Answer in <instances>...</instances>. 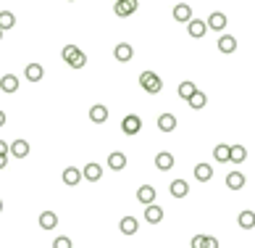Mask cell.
Returning <instances> with one entry per match:
<instances>
[{"label": "cell", "mask_w": 255, "mask_h": 248, "mask_svg": "<svg viewBox=\"0 0 255 248\" xmlns=\"http://www.w3.org/2000/svg\"><path fill=\"white\" fill-rule=\"evenodd\" d=\"M140 84H142V90H145V93H150V95H158L161 90H163L161 77L153 74V71H142V74H140Z\"/></svg>", "instance_id": "6da1fadb"}, {"label": "cell", "mask_w": 255, "mask_h": 248, "mask_svg": "<svg viewBox=\"0 0 255 248\" xmlns=\"http://www.w3.org/2000/svg\"><path fill=\"white\" fill-rule=\"evenodd\" d=\"M137 8H140V0H119V3L113 5V14L119 19H127V16H132Z\"/></svg>", "instance_id": "7a4b0ae2"}, {"label": "cell", "mask_w": 255, "mask_h": 248, "mask_svg": "<svg viewBox=\"0 0 255 248\" xmlns=\"http://www.w3.org/2000/svg\"><path fill=\"white\" fill-rule=\"evenodd\" d=\"M121 129H124V135H137L142 129V119L137 114H129V116H124V122H121Z\"/></svg>", "instance_id": "3957f363"}, {"label": "cell", "mask_w": 255, "mask_h": 248, "mask_svg": "<svg viewBox=\"0 0 255 248\" xmlns=\"http://www.w3.org/2000/svg\"><path fill=\"white\" fill-rule=\"evenodd\" d=\"M113 56H116V61H121V63H127V61H132L134 58V48L129 42H119L113 48Z\"/></svg>", "instance_id": "277c9868"}, {"label": "cell", "mask_w": 255, "mask_h": 248, "mask_svg": "<svg viewBox=\"0 0 255 248\" xmlns=\"http://www.w3.org/2000/svg\"><path fill=\"white\" fill-rule=\"evenodd\" d=\"M187 32H189V37L200 40V37L208 32V21H200V19H192V21L187 24Z\"/></svg>", "instance_id": "5b68a950"}, {"label": "cell", "mask_w": 255, "mask_h": 248, "mask_svg": "<svg viewBox=\"0 0 255 248\" xmlns=\"http://www.w3.org/2000/svg\"><path fill=\"white\" fill-rule=\"evenodd\" d=\"M216 45H219L221 53H226V56H229V53H234V50H237V37H232V35H221Z\"/></svg>", "instance_id": "8992f818"}, {"label": "cell", "mask_w": 255, "mask_h": 248, "mask_svg": "<svg viewBox=\"0 0 255 248\" xmlns=\"http://www.w3.org/2000/svg\"><path fill=\"white\" fill-rule=\"evenodd\" d=\"M174 19H176V21H182V24H189V21H192V8H189L187 3L174 5Z\"/></svg>", "instance_id": "52a82bcc"}, {"label": "cell", "mask_w": 255, "mask_h": 248, "mask_svg": "<svg viewBox=\"0 0 255 248\" xmlns=\"http://www.w3.org/2000/svg\"><path fill=\"white\" fill-rule=\"evenodd\" d=\"M137 201H140V204H145V206L155 204V187L153 185H142L140 190H137Z\"/></svg>", "instance_id": "ba28073f"}, {"label": "cell", "mask_w": 255, "mask_h": 248, "mask_svg": "<svg viewBox=\"0 0 255 248\" xmlns=\"http://www.w3.org/2000/svg\"><path fill=\"white\" fill-rule=\"evenodd\" d=\"M155 166H158L161 172H168V169H174V153L161 151L158 156H155Z\"/></svg>", "instance_id": "9c48e42d"}, {"label": "cell", "mask_w": 255, "mask_h": 248, "mask_svg": "<svg viewBox=\"0 0 255 248\" xmlns=\"http://www.w3.org/2000/svg\"><path fill=\"white\" fill-rule=\"evenodd\" d=\"M213 159L219 161V164H226V161H232V145H224V143H219V145L213 148Z\"/></svg>", "instance_id": "30bf717a"}, {"label": "cell", "mask_w": 255, "mask_h": 248, "mask_svg": "<svg viewBox=\"0 0 255 248\" xmlns=\"http://www.w3.org/2000/svg\"><path fill=\"white\" fill-rule=\"evenodd\" d=\"M82 177H84V172H79V169H74V166H66V169H63V182H66L69 187L79 185Z\"/></svg>", "instance_id": "8fae6325"}, {"label": "cell", "mask_w": 255, "mask_h": 248, "mask_svg": "<svg viewBox=\"0 0 255 248\" xmlns=\"http://www.w3.org/2000/svg\"><path fill=\"white\" fill-rule=\"evenodd\" d=\"M226 187L229 190H242V187H245V174L242 172H229L226 174Z\"/></svg>", "instance_id": "7c38bea8"}, {"label": "cell", "mask_w": 255, "mask_h": 248, "mask_svg": "<svg viewBox=\"0 0 255 248\" xmlns=\"http://www.w3.org/2000/svg\"><path fill=\"white\" fill-rule=\"evenodd\" d=\"M226 27V16L221 14V11H213L211 16H208V29H213V32H221Z\"/></svg>", "instance_id": "4fadbf2b"}, {"label": "cell", "mask_w": 255, "mask_h": 248, "mask_svg": "<svg viewBox=\"0 0 255 248\" xmlns=\"http://www.w3.org/2000/svg\"><path fill=\"white\" fill-rule=\"evenodd\" d=\"M158 129L161 132H174L176 129V116L174 114H161L158 116Z\"/></svg>", "instance_id": "5bb4252c"}, {"label": "cell", "mask_w": 255, "mask_h": 248, "mask_svg": "<svg viewBox=\"0 0 255 248\" xmlns=\"http://www.w3.org/2000/svg\"><path fill=\"white\" fill-rule=\"evenodd\" d=\"M108 166L113 169V172H121V169L127 166V156H124L121 151H113L108 156Z\"/></svg>", "instance_id": "9a60e30c"}, {"label": "cell", "mask_w": 255, "mask_h": 248, "mask_svg": "<svg viewBox=\"0 0 255 248\" xmlns=\"http://www.w3.org/2000/svg\"><path fill=\"white\" fill-rule=\"evenodd\" d=\"M168 190H171L174 198H184L189 193V185H187V180H174L171 185H168Z\"/></svg>", "instance_id": "2e32d148"}, {"label": "cell", "mask_w": 255, "mask_h": 248, "mask_svg": "<svg viewBox=\"0 0 255 248\" xmlns=\"http://www.w3.org/2000/svg\"><path fill=\"white\" fill-rule=\"evenodd\" d=\"M40 227H42V230H55V227H58V214L42 211L40 214Z\"/></svg>", "instance_id": "e0dca14e"}, {"label": "cell", "mask_w": 255, "mask_h": 248, "mask_svg": "<svg viewBox=\"0 0 255 248\" xmlns=\"http://www.w3.org/2000/svg\"><path fill=\"white\" fill-rule=\"evenodd\" d=\"M42 74H45V69L40 66V63H29V66L24 69V77H27L29 82H40Z\"/></svg>", "instance_id": "ac0fdd59"}, {"label": "cell", "mask_w": 255, "mask_h": 248, "mask_svg": "<svg viewBox=\"0 0 255 248\" xmlns=\"http://www.w3.org/2000/svg\"><path fill=\"white\" fill-rule=\"evenodd\" d=\"M145 219L150 222V225H158V222L163 219V208L155 206V204H150V206L145 208Z\"/></svg>", "instance_id": "d6986e66"}, {"label": "cell", "mask_w": 255, "mask_h": 248, "mask_svg": "<svg viewBox=\"0 0 255 248\" xmlns=\"http://www.w3.org/2000/svg\"><path fill=\"white\" fill-rule=\"evenodd\" d=\"M11 153H14L16 159H27V156H29V143H27V140L11 143Z\"/></svg>", "instance_id": "ffe728a7"}, {"label": "cell", "mask_w": 255, "mask_h": 248, "mask_svg": "<svg viewBox=\"0 0 255 248\" xmlns=\"http://www.w3.org/2000/svg\"><path fill=\"white\" fill-rule=\"evenodd\" d=\"M90 119H92L95 124H103V122L108 119V108L97 103V106H92V108H90Z\"/></svg>", "instance_id": "44dd1931"}, {"label": "cell", "mask_w": 255, "mask_h": 248, "mask_svg": "<svg viewBox=\"0 0 255 248\" xmlns=\"http://www.w3.org/2000/svg\"><path fill=\"white\" fill-rule=\"evenodd\" d=\"M211 177H213V166L211 164H198V166H195V180L208 182Z\"/></svg>", "instance_id": "7402d4cb"}, {"label": "cell", "mask_w": 255, "mask_h": 248, "mask_svg": "<svg viewBox=\"0 0 255 248\" xmlns=\"http://www.w3.org/2000/svg\"><path fill=\"white\" fill-rule=\"evenodd\" d=\"M237 225L242 227V230H253L255 227V211H242L237 217Z\"/></svg>", "instance_id": "603a6c76"}, {"label": "cell", "mask_w": 255, "mask_h": 248, "mask_svg": "<svg viewBox=\"0 0 255 248\" xmlns=\"http://www.w3.org/2000/svg\"><path fill=\"white\" fill-rule=\"evenodd\" d=\"M137 227H140V225H137V219H134V217H124V219L119 222V230H121L124 235H134V232H137Z\"/></svg>", "instance_id": "cb8c5ba5"}, {"label": "cell", "mask_w": 255, "mask_h": 248, "mask_svg": "<svg viewBox=\"0 0 255 248\" xmlns=\"http://www.w3.org/2000/svg\"><path fill=\"white\" fill-rule=\"evenodd\" d=\"M82 172H84V180H90V182H97V180L103 177V169L97 166V164H87Z\"/></svg>", "instance_id": "d4e9b609"}, {"label": "cell", "mask_w": 255, "mask_h": 248, "mask_svg": "<svg viewBox=\"0 0 255 248\" xmlns=\"http://www.w3.org/2000/svg\"><path fill=\"white\" fill-rule=\"evenodd\" d=\"M0 87H3V93H16V90H18V77L5 74L3 82H0Z\"/></svg>", "instance_id": "484cf974"}, {"label": "cell", "mask_w": 255, "mask_h": 248, "mask_svg": "<svg viewBox=\"0 0 255 248\" xmlns=\"http://www.w3.org/2000/svg\"><path fill=\"white\" fill-rule=\"evenodd\" d=\"M189 108H195V111H200V108H205V103H208V98H205V93H202V90H198V93H195L192 98H189Z\"/></svg>", "instance_id": "4316f807"}, {"label": "cell", "mask_w": 255, "mask_h": 248, "mask_svg": "<svg viewBox=\"0 0 255 248\" xmlns=\"http://www.w3.org/2000/svg\"><path fill=\"white\" fill-rule=\"evenodd\" d=\"M79 53H82V50L76 48V45H63V50H61V58H63V61H66V63H71V61H74V58L79 56Z\"/></svg>", "instance_id": "83f0119b"}, {"label": "cell", "mask_w": 255, "mask_h": 248, "mask_svg": "<svg viewBox=\"0 0 255 248\" xmlns=\"http://www.w3.org/2000/svg\"><path fill=\"white\" fill-rule=\"evenodd\" d=\"M195 93H198V87H195V82H182L179 84V98H184V101H189Z\"/></svg>", "instance_id": "f1b7e54d"}, {"label": "cell", "mask_w": 255, "mask_h": 248, "mask_svg": "<svg viewBox=\"0 0 255 248\" xmlns=\"http://www.w3.org/2000/svg\"><path fill=\"white\" fill-rule=\"evenodd\" d=\"M245 159H247L245 145H232V161H234V164H242Z\"/></svg>", "instance_id": "f546056e"}, {"label": "cell", "mask_w": 255, "mask_h": 248, "mask_svg": "<svg viewBox=\"0 0 255 248\" xmlns=\"http://www.w3.org/2000/svg\"><path fill=\"white\" fill-rule=\"evenodd\" d=\"M16 24V16L11 14V11H3V14H0V27L3 29H11Z\"/></svg>", "instance_id": "4dcf8cb0"}, {"label": "cell", "mask_w": 255, "mask_h": 248, "mask_svg": "<svg viewBox=\"0 0 255 248\" xmlns=\"http://www.w3.org/2000/svg\"><path fill=\"white\" fill-rule=\"evenodd\" d=\"M53 248H74V243H71V238H66V235H58L53 240Z\"/></svg>", "instance_id": "1f68e13d"}, {"label": "cell", "mask_w": 255, "mask_h": 248, "mask_svg": "<svg viewBox=\"0 0 255 248\" xmlns=\"http://www.w3.org/2000/svg\"><path fill=\"white\" fill-rule=\"evenodd\" d=\"M69 66H71V69H82V66H87V53H79V56L74 58V61L69 63Z\"/></svg>", "instance_id": "d6a6232c"}, {"label": "cell", "mask_w": 255, "mask_h": 248, "mask_svg": "<svg viewBox=\"0 0 255 248\" xmlns=\"http://www.w3.org/2000/svg\"><path fill=\"white\" fill-rule=\"evenodd\" d=\"M205 238L208 235H195V238L189 240V248H205Z\"/></svg>", "instance_id": "836d02e7"}, {"label": "cell", "mask_w": 255, "mask_h": 248, "mask_svg": "<svg viewBox=\"0 0 255 248\" xmlns=\"http://www.w3.org/2000/svg\"><path fill=\"white\" fill-rule=\"evenodd\" d=\"M205 248H219V240H216V238H211V235H208V238H205Z\"/></svg>", "instance_id": "e575fe53"}]
</instances>
